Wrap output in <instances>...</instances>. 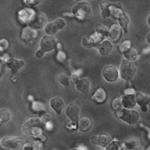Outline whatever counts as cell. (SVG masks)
I'll return each instance as SVG.
<instances>
[{
  "instance_id": "6da1fadb",
  "label": "cell",
  "mask_w": 150,
  "mask_h": 150,
  "mask_svg": "<svg viewBox=\"0 0 150 150\" xmlns=\"http://www.w3.org/2000/svg\"><path fill=\"white\" fill-rule=\"evenodd\" d=\"M58 49H62V47L56 38L45 35L41 38L39 48L36 50L35 56L37 59H41L46 53Z\"/></svg>"
},
{
  "instance_id": "7a4b0ae2",
  "label": "cell",
  "mask_w": 150,
  "mask_h": 150,
  "mask_svg": "<svg viewBox=\"0 0 150 150\" xmlns=\"http://www.w3.org/2000/svg\"><path fill=\"white\" fill-rule=\"evenodd\" d=\"M92 11V7L88 1H83L75 4L71 8V14L74 20L83 22L86 21Z\"/></svg>"
},
{
  "instance_id": "3957f363",
  "label": "cell",
  "mask_w": 150,
  "mask_h": 150,
  "mask_svg": "<svg viewBox=\"0 0 150 150\" xmlns=\"http://www.w3.org/2000/svg\"><path fill=\"white\" fill-rule=\"evenodd\" d=\"M119 71H120V78L125 81H129L136 74L137 66L134 63V62L128 61L123 59L120 63Z\"/></svg>"
},
{
  "instance_id": "277c9868",
  "label": "cell",
  "mask_w": 150,
  "mask_h": 150,
  "mask_svg": "<svg viewBox=\"0 0 150 150\" xmlns=\"http://www.w3.org/2000/svg\"><path fill=\"white\" fill-rule=\"evenodd\" d=\"M116 116L122 122H124L130 125H134L140 121V113L134 109L122 108L120 112L116 113Z\"/></svg>"
},
{
  "instance_id": "5b68a950",
  "label": "cell",
  "mask_w": 150,
  "mask_h": 150,
  "mask_svg": "<svg viewBox=\"0 0 150 150\" xmlns=\"http://www.w3.org/2000/svg\"><path fill=\"white\" fill-rule=\"evenodd\" d=\"M25 145V140L21 137L8 136L1 138L2 148L11 150H21Z\"/></svg>"
},
{
  "instance_id": "8992f818",
  "label": "cell",
  "mask_w": 150,
  "mask_h": 150,
  "mask_svg": "<svg viewBox=\"0 0 150 150\" xmlns=\"http://www.w3.org/2000/svg\"><path fill=\"white\" fill-rule=\"evenodd\" d=\"M136 92L137 91L132 87H129L123 90L122 94L121 95L123 108L134 109L136 107Z\"/></svg>"
},
{
  "instance_id": "52a82bcc",
  "label": "cell",
  "mask_w": 150,
  "mask_h": 150,
  "mask_svg": "<svg viewBox=\"0 0 150 150\" xmlns=\"http://www.w3.org/2000/svg\"><path fill=\"white\" fill-rule=\"evenodd\" d=\"M38 37V32L37 29H34L30 26H24L21 31L20 38L26 45H33L34 41Z\"/></svg>"
},
{
  "instance_id": "ba28073f",
  "label": "cell",
  "mask_w": 150,
  "mask_h": 150,
  "mask_svg": "<svg viewBox=\"0 0 150 150\" xmlns=\"http://www.w3.org/2000/svg\"><path fill=\"white\" fill-rule=\"evenodd\" d=\"M66 26V22L62 18H56L51 22H48V23L45 26V33L47 35L54 36L56 33H58L59 31L62 30Z\"/></svg>"
},
{
  "instance_id": "9c48e42d",
  "label": "cell",
  "mask_w": 150,
  "mask_h": 150,
  "mask_svg": "<svg viewBox=\"0 0 150 150\" xmlns=\"http://www.w3.org/2000/svg\"><path fill=\"white\" fill-rule=\"evenodd\" d=\"M45 125V123L43 121L42 118L38 116H31L26 118L23 123L22 130L23 133L26 135H29V132L34 127L43 126Z\"/></svg>"
},
{
  "instance_id": "30bf717a",
  "label": "cell",
  "mask_w": 150,
  "mask_h": 150,
  "mask_svg": "<svg viewBox=\"0 0 150 150\" xmlns=\"http://www.w3.org/2000/svg\"><path fill=\"white\" fill-rule=\"evenodd\" d=\"M102 77L106 82L115 83L120 77V71L114 65H106L102 70Z\"/></svg>"
},
{
  "instance_id": "8fae6325",
  "label": "cell",
  "mask_w": 150,
  "mask_h": 150,
  "mask_svg": "<svg viewBox=\"0 0 150 150\" xmlns=\"http://www.w3.org/2000/svg\"><path fill=\"white\" fill-rule=\"evenodd\" d=\"M36 11H37L34 10L32 8H25L21 9L17 13V21L20 23L25 26H29Z\"/></svg>"
},
{
  "instance_id": "7c38bea8",
  "label": "cell",
  "mask_w": 150,
  "mask_h": 150,
  "mask_svg": "<svg viewBox=\"0 0 150 150\" xmlns=\"http://www.w3.org/2000/svg\"><path fill=\"white\" fill-rule=\"evenodd\" d=\"M48 23V18L46 14L43 12L36 11L35 14L33 17L29 26H32L37 30H41L45 29V26Z\"/></svg>"
},
{
  "instance_id": "4fadbf2b",
  "label": "cell",
  "mask_w": 150,
  "mask_h": 150,
  "mask_svg": "<svg viewBox=\"0 0 150 150\" xmlns=\"http://www.w3.org/2000/svg\"><path fill=\"white\" fill-rule=\"evenodd\" d=\"M102 41V38L97 33H95L93 34L83 36L81 41V45L84 48H87V49H91L94 47L97 48L99 44Z\"/></svg>"
},
{
  "instance_id": "5bb4252c",
  "label": "cell",
  "mask_w": 150,
  "mask_h": 150,
  "mask_svg": "<svg viewBox=\"0 0 150 150\" xmlns=\"http://www.w3.org/2000/svg\"><path fill=\"white\" fill-rule=\"evenodd\" d=\"M65 115L71 121L78 122L80 115V107L76 101L71 102L65 108Z\"/></svg>"
},
{
  "instance_id": "9a60e30c",
  "label": "cell",
  "mask_w": 150,
  "mask_h": 150,
  "mask_svg": "<svg viewBox=\"0 0 150 150\" xmlns=\"http://www.w3.org/2000/svg\"><path fill=\"white\" fill-rule=\"evenodd\" d=\"M123 30L119 24L114 23L110 27L108 33V39L110 40L113 45H117L122 39L123 35Z\"/></svg>"
},
{
  "instance_id": "2e32d148",
  "label": "cell",
  "mask_w": 150,
  "mask_h": 150,
  "mask_svg": "<svg viewBox=\"0 0 150 150\" xmlns=\"http://www.w3.org/2000/svg\"><path fill=\"white\" fill-rule=\"evenodd\" d=\"M91 99L94 103L101 105L107 102L108 99V94L104 87L100 86L95 90L91 96Z\"/></svg>"
},
{
  "instance_id": "e0dca14e",
  "label": "cell",
  "mask_w": 150,
  "mask_h": 150,
  "mask_svg": "<svg viewBox=\"0 0 150 150\" xmlns=\"http://www.w3.org/2000/svg\"><path fill=\"white\" fill-rule=\"evenodd\" d=\"M136 101L137 105L140 107V110L143 112H146L148 111V106L150 104V96L139 92V91H137Z\"/></svg>"
},
{
  "instance_id": "ac0fdd59",
  "label": "cell",
  "mask_w": 150,
  "mask_h": 150,
  "mask_svg": "<svg viewBox=\"0 0 150 150\" xmlns=\"http://www.w3.org/2000/svg\"><path fill=\"white\" fill-rule=\"evenodd\" d=\"M50 107L56 115L60 116L65 107V101L59 96L53 97L50 101Z\"/></svg>"
},
{
  "instance_id": "d6986e66",
  "label": "cell",
  "mask_w": 150,
  "mask_h": 150,
  "mask_svg": "<svg viewBox=\"0 0 150 150\" xmlns=\"http://www.w3.org/2000/svg\"><path fill=\"white\" fill-rule=\"evenodd\" d=\"M26 65L25 61L21 59L9 58L6 61V66L10 69L13 74H16L23 68Z\"/></svg>"
},
{
  "instance_id": "ffe728a7",
  "label": "cell",
  "mask_w": 150,
  "mask_h": 150,
  "mask_svg": "<svg viewBox=\"0 0 150 150\" xmlns=\"http://www.w3.org/2000/svg\"><path fill=\"white\" fill-rule=\"evenodd\" d=\"M75 88L81 93H87L90 91L91 89V81L88 77H81L74 83Z\"/></svg>"
},
{
  "instance_id": "44dd1931",
  "label": "cell",
  "mask_w": 150,
  "mask_h": 150,
  "mask_svg": "<svg viewBox=\"0 0 150 150\" xmlns=\"http://www.w3.org/2000/svg\"><path fill=\"white\" fill-rule=\"evenodd\" d=\"M113 49V44L110 40H103L98 46L97 47V50L100 56H107L111 53Z\"/></svg>"
},
{
  "instance_id": "7402d4cb",
  "label": "cell",
  "mask_w": 150,
  "mask_h": 150,
  "mask_svg": "<svg viewBox=\"0 0 150 150\" xmlns=\"http://www.w3.org/2000/svg\"><path fill=\"white\" fill-rule=\"evenodd\" d=\"M30 109L36 116H41L47 113V108L45 107V104L40 101L33 100L31 104Z\"/></svg>"
},
{
  "instance_id": "603a6c76",
  "label": "cell",
  "mask_w": 150,
  "mask_h": 150,
  "mask_svg": "<svg viewBox=\"0 0 150 150\" xmlns=\"http://www.w3.org/2000/svg\"><path fill=\"white\" fill-rule=\"evenodd\" d=\"M92 127V121L88 116L80 117L78 120V129L82 132H87Z\"/></svg>"
},
{
  "instance_id": "cb8c5ba5",
  "label": "cell",
  "mask_w": 150,
  "mask_h": 150,
  "mask_svg": "<svg viewBox=\"0 0 150 150\" xmlns=\"http://www.w3.org/2000/svg\"><path fill=\"white\" fill-rule=\"evenodd\" d=\"M118 24L120 25V27L122 29L123 32L125 33H128V26L131 23V19H130L129 15L127 14L126 12H123L122 14L120 15V17L118 18Z\"/></svg>"
},
{
  "instance_id": "d4e9b609",
  "label": "cell",
  "mask_w": 150,
  "mask_h": 150,
  "mask_svg": "<svg viewBox=\"0 0 150 150\" xmlns=\"http://www.w3.org/2000/svg\"><path fill=\"white\" fill-rule=\"evenodd\" d=\"M112 5V2L108 1H101L99 6H100V12L102 18L107 19L110 17V10Z\"/></svg>"
},
{
  "instance_id": "484cf974",
  "label": "cell",
  "mask_w": 150,
  "mask_h": 150,
  "mask_svg": "<svg viewBox=\"0 0 150 150\" xmlns=\"http://www.w3.org/2000/svg\"><path fill=\"white\" fill-rule=\"evenodd\" d=\"M122 143L124 148L126 149L127 150H133L134 149L140 145V140L137 137H131L125 139Z\"/></svg>"
},
{
  "instance_id": "4316f807",
  "label": "cell",
  "mask_w": 150,
  "mask_h": 150,
  "mask_svg": "<svg viewBox=\"0 0 150 150\" xmlns=\"http://www.w3.org/2000/svg\"><path fill=\"white\" fill-rule=\"evenodd\" d=\"M43 143L39 140H34L33 141L25 143L22 150H42Z\"/></svg>"
},
{
  "instance_id": "83f0119b",
  "label": "cell",
  "mask_w": 150,
  "mask_h": 150,
  "mask_svg": "<svg viewBox=\"0 0 150 150\" xmlns=\"http://www.w3.org/2000/svg\"><path fill=\"white\" fill-rule=\"evenodd\" d=\"M11 119V112L8 108H0V125L7 123Z\"/></svg>"
},
{
  "instance_id": "f1b7e54d",
  "label": "cell",
  "mask_w": 150,
  "mask_h": 150,
  "mask_svg": "<svg viewBox=\"0 0 150 150\" xmlns=\"http://www.w3.org/2000/svg\"><path fill=\"white\" fill-rule=\"evenodd\" d=\"M122 55L125 59L128 60V61L135 62L138 58V53L137 51V50L133 47L130 48L127 51L124 52Z\"/></svg>"
},
{
  "instance_id": "f546056e",
  "label": "cell",
  "mask_w": 150,
  "mask_h": 150,
  "mask_svg": "<svg viewBox=\"0 0 150 150\" xmlns=\"http://www.w3.org/2000/svg\"><path fill=\"white\" fill-rule=\"evenodd\" d=\"M96 33L103 40L108 39L109 29L106 26L101 23L96 24Z\"/></svg>"
},
{
  "instance_id": "4dcf8cb0",
  "label": "cell",
  "mask_w": 150,
  "mask_h": 150,
  "mask_svg": "<svg viewBox=\"0 0 150 150\" xmlns=\"http://www.w3.org/2000/svg\"><path fill=\"white\" fill-rule=\"evenodd\" d=\"M111 108L115 112V114L118 113L123 108L122 102V96L115 97L111 101Z\"/></svg>"
},
{
  "instance_id": "1f68e13d",
  "label": "cell",
  "mask_w": 150,
  "mask_h": 150,
  "mask_svg": "<svg viewBox=\"0 0 150 150\" xmlns=\"http://www.w3.org/2000/svg\"><path fill=\"white\" fill-rule=\"evenodd\" d=\"M98 146L105 148L112 141V137L108 134L102 133L98 134Z\"/></svg>"
},
{
  "instance_id": "d6a6232c",
  "label": "cell",
  "mask_w": 150,
  "mask_h": 150,
  "mask_svg": "<svg viewBox=\"0 0 150 150\" xmlns=\"http://www.w3.org/2000/svg\"><path fill=\"white\" fill-rule=\"evenodd\" d=\"M55 60L59 65H63L68 60V56L66 53L62 49L56 50V53L55 54Z\"/></svg>"
},
{
  "instance_id": "836d02e7",
  "label": "cell",
  "mask_w": 150,
  "mask_h": 150,
  "mask_svg": "<svg viewBox=\"0 0 150 150\" xmlns=\"http://www.w3.org/2000/svg\"><path fill=\"white\" fill-rule=\"evenodd\" d=\"M124 146L122 142H120L118 139H112V141L104 148L105 150H123Z\"/></svg>"
},
{
  "instance_id": "e575fe53",
  "label": "cell",
  "mask_w": 150,
  "mask_h": 150,
  "mask_svg": "<svg viewBox=\"0 0 150 150\" xmlns=\"http://www.w3.org/2000/svg\"><path fill=\"white\" fill-rule=\"evenodd\" d=\"M57 80H58V82L59 83L60 85H62V86L67 87L70 85L71 78L65 72L59 73L57 75Z\"/></svg>"
},
{
  "instance_id": "d590c367",
  "label": "cell",
  "mask_w": 150,
  "mask_h": 150,
  "mask_svg": "<svg viewBox=\"0 0 150 150\" xmlns=\"http://www.w3.org/2000/svg\"><path fill=\"white\" fill-rule=\"evenodd\" d=\"M132 47V41L131 40H125V41H122L120 44L117 45V49L120 52V53L122 54L124 52L127 51L128 50H129L130 48Z\"/></svg>"
},
{
  "instance_id": "8d00e7d4",
  "label": "cell",
  "mask_w": 150,
  "mask_h": 150,
  "mask_svg": "<svg viewBox=\"0 0 150 150\" xmlns=\"http://www.w3.org/2000/svg\"><path fill=\"white\" fill-rule=\"evenodd\" d=\"M83 73V71L82 69H77V70L74 71L72 72L71 75V80L73 83H74L75 81H77V80L81 78V76H82Z\"/></svg>"
},
{
  "instance_id": "74e56055",
  "label": "cell",
  "mask_w": 150,
  "mask_h": 150,
  "mask_svg": "<svg viewBox=\"0 0 150 150\" xmlns=\"http://www.w3.org/2000/svg\"><path fill=\"white\" fill-rule=\"evenodd\" d=\"M65 128L68 131H76V130L78 129V122L69 120L65 124Z\"/></svg>"
},
{
  "instance_id": "f35d334b",
  "label": "cell",
  "mask_w": 150,
  "mask_h": 150,
  "mask_svg": "<svg viewBox=\"0 0 150 150\" xmlns=\"http://www.w3.org/2000/svg\"><path fill=\"white\" fill-rule=\"evenodd\" d=\"M54 128L55 124L54 122L52 121V120H49V121H47L45 123V125H44L45 130H46L48 132H51V131H53V130H54Z\"/></svg>"
},
{
  "instance_id": "ab89813d",
  "label": "cell",
  "mask_w": 150,
  "mask_h": 150,
  "mask_svg": "<svg viewBox=\"0 0 150 150\" xmlns=\"http://www.w3.org/2000/svg\"><path fill=\"white\" fill-rule=\"evenodd\" d=\"M43 2V0H23V2L29 7H35Z\"/></svg>"
},
{
  "instance_id": "60d3db41",
  "label": "cell",
  "mask_w": 150,
  "mask_h": 150,
  "mask_svg": "<svg viewBox=\"0 0 150 150\" xmlns=\"http://www.w3.org/2000/svg\"><path fill=\"white\" fill-rule=\"evenodd\" d=\"M140 127L143 130V131H145L146 133L147 139L150 140V128L149 127L146 126V125H145L143 124V123H140Z\"/></svg>"
},
{
  "instance_id": "b9f144b4",
  "label": "cell",
  "mask_w": 150,
  "mask_h": 150,
  "mask_svg": "<svg viewBox=\"0 0 150 150\" xmlns=\"http://www.w3.org/2000/svg\"><path fill=\"white\" fill-rule=\"evenodd\" d=\"M98 135H93L90 138L91 143L95 146H98Z\"/></svg>"
},
{
  "instance_id": "7bdbcfd3",
  "label": "cell",
  "mask_w": 150,
  "mask_h": 150,
  "mask_svg": "<svg viewBox=\"0 0 150 150\" xmlns=\"http://www.w3.org/2000/svg\"><path fill=\"white\" fill-rule=\"evenodd\" d=\"M77 149H78V150H89L86 146L83 145V144H80V146H77Z\"/></svg>"
},
{
  "instance_id": "ee69618b",
  "label": "cell",
  "mask_w": 150,
  "mask_h": 150,
  "mask_svg": "<svg viewBox=\"0 0 150 150\" xmlns=\"http://www.w3.org/2000/svg\"><path fill=\"white\" fill-rule=\"evenodd\" d=\"M146 42L148 43L149 45H150V32L146 35Z\"/></svg>"
},
{
  "instance_id": "f6af8a7d",
  "label": "cell",
  "mask_w": 150,
  "mask_h": 150,
  "mask_svg": "<svg viewBox=\"0 0 150 150\" xmlns=\"http://www.w3.org/2000/svg\"><path fill=\"white\" fill-rule=\"evenodd\" d=\"M133 150H146V149L143 148V146H142L140 145L139 146H137V147H136L135 149H134Z\"/></svg>"
},
{
  "instance_id": "bcb514c9",
  "label": "cell",
  "mask_w": 150,
  "mask_h": 150,
  "mask_svg": "<svg viewBox=\"0 0 150 150\" xmlns=\"http://www.w3.org/2000/svg\"><path fill=\"white\" fill-rule=\"evenodd\" d=\"M146 22H147V24H148L149 26H150V14H149L148 17H147V19H146Z\"/></svg>"
},
{
  "instance_id": "7dc6e473",
  "label": "cell",
  "mask_w": 150,
  "mask_h": 150,
  "mask_svg": "<svg viewBox=\"0 0 150 150\" xmlns=\"http://www.w3.org/2000/svg\"><path fill=\"white\" fill-rule=\"evenodd\" d=\"M75 2H83V1H89V0H74Z\"/></svg>"
},
{
  "instance_id": "c3c4849f",
  "label": "cell",
  "mask_w": 150,
  "mask_h": 150,
  "mask_svg": "<svg viewBox=\"0 0 150 150\" xmlns=\"http://www.w3.org/2000/svg\"><path fill=\"white\" fill-rule=\"evenodd\" d=\"M68 150H78V149H77V147H76V148H71V149H69Z\"/></svg>"
},
{
  "instance_id": "681fc988",
  "label": "cell",
  "mask_w": 150,
  "mask_h": 150,
  "mask_svg": "<svg viewBox=\"0 0 150 150\" xmlns=\"http://www.w3.org/2000/svg\"><path fill=\"white\" fill-rule=\"evenodd\" d=\"M0 150H11V149H5V148H2Z\"/></svg>"
},
{
  "instance_id": "f907efd6",
  "label": "cell",
  "mask_w": 150,
  "mask_h": 150,
  "mask_svg": "<svg viewBox=\"0 0 150 150\" xmlns=\"http://www.w3.org/2000/svg\"><path fill=\"white\" fill-rule=\"evenodd\" d=\"M146 150H150V145H149L148 146H147V148L146 149Z\"/></svg>"
},
{
  "instance_id": "816d5d0a",
  "label": "cell",
  "mask_w": 150,
  "mask_h": 150,
  "mask_svg": "<svg viewBox=\"0 0 150 150\" xmlns=\"http://www.w3.org/2000/svg\"><path fill=\"white\" fill-rule=\"evenodd\" d=\"M2 149V146H1V138H0V149Z\"/></svg>"
},
{
  "instance_id": "f5cc1de1",
  "label": "cell",
  "mask_w": 150,
  "mask_h": 150,
  "mask_svg": "<svg viewBox=\"0 0 150 150\" xmlns=\"http://www.w3.org/2000/svg\"><path fill=\"white\" fill-rule=\"evenodd\" d=\"M98 150H105V149H98Z\"/></svg>"
},
{
  "instance_id": "db71d44e",
  "label": "cell",
  "mask_w": 150,
  "mask_h": 150,
  "mask_svg": "<svg viewBox=\"0 0 150 150\" xmlns=\"http://www.w3.org/2000/svg\"><path fill=\"white\" fill-rule=\"evenodd\" d=\"M53 150H58V149H53Z\"/></svg>"
},
{
  "instance_id": "11a10c76",
  "label": "cell",
  "mask_w": 150,
  "mask_h": 150,
  "mask_svg": "<svg viewBox=\"0 0 150 150\" xmlns=\"http://www.w3.org/2000/svg\"><path fill=\"white\" fill-rule=\"evenodd\" d=\"M149 105H150V104H149Z\"/></svg>"
}]
</instances>
